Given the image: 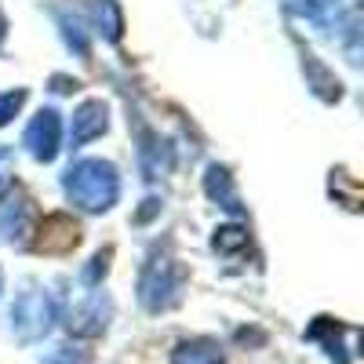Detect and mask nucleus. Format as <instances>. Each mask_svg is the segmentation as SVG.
Instances as JSON below:
<instances>
[{
  "instance_id": "1",
  "label": "nucleus",
  "mask_w": 364,
  "mask_h": 364,
  "mask_svg": "<svg viewBox=\"0 0 364 364\" xmlns=\"http://www.w3.org/2000/svg\"><path fill=\"white\" fill-rule=\"evenodd\" d=\"M63 190L66 197L80 208V211H91V215H99V211H109L120 197V175L109 161H77L66 178H63Z\"/></svg>"
},
{
  "instance_id": "2",
  "label": "nucleus",
  "mask_w": 364,
  "mask_h": 364,
  "mask_svg": "<svg viewBox=\"0 0 364 364\" xmlns=\"http://www.w3.org/2000/svg\"><path fill=\"white\" fill-rule=\"evenodd\" d=\"M186 288V269H182L168 252H154L139 273V302L149 314H164L182 299Z\"/></svg>"
},
{
  "instance_id": "3",
  "label": "nucleus",
  "mask_w": 364,
  "mask_h": 364,
  "mask_svg": "<svg viewBox=\"0 0 364 364\" xmlns=\"http://www.w3.org/2000/svg\"><path fill=\"white\" fill-rule=\"evenodd\" d=\"M58 321V306L48 291H22L11 306V331L22 343H37Z\"/></svg>"
},
{
  "instance_id": "4",
  "label": "nucleus",
  "mask_w": 364,
  "mask_h": 364,
  "mask_svg": "<svg viewBox=\"0 0 364 364\" xmlns=\"http://www.w3.org/2000/svg\"><path fill=\"white\" fill-rule=\"evenodd\" d=\"M22 142H26L29 154H33V161H41V164L55 161L58 146H63V120H58V113L55 109H41L33 120H29Z\"/></svg>"
},
{
  "instance_id": "5",
  "label": "nucleus",
  "mask_w": 364,
  "mask_h": 364,
  "mask_svg": "<svg viewBox=\"0 0 364 364\" xmlns=\"http://www.w3.org/2000/svg\"><path fill=\"white\" fill-rule=\"evenodd\" d=\"M109 310H113L109 299L102 291H91L84 302L73 306L66 328L73 331V336H99V331H106V324H109Z\"/></svg>"
},
{
  "instance_id": "6",
  "label": "nucleus",
  "mask_w": 364,
  "mask_h": 364,
  "mask_svg": "<svg viewBox=\"0 0 364 364\" xmlns=\"http://www.w3.org/2000/svg\"><path fill=\"white\" fill-rule=\"evenodd\" d=\"M106 128H109V109H106V102H99V99L80 102L77 113H73V124H70V146H73V149H77V146H87L91 139L106 135Z\"/></svg>"
},
{
  "instance_id": "7",
  "label": "nucleus",
  "mask_w": 364,
  "mask_h": 364,
  "mask_svg": "<svg viewBox=\"0 0 364 364\" xmlns=\"http://www.w3.org/2000/svg\"><path fill=\"white\" fill-rule=\"evenodd\" d=\"M77 245H80V226H77L70 215H48V219L41 223V237L33 240V248H37V252H48V255L70 252V248H77Z\"/></svg>"
},
{
  "instance_id": "8",
  "label": "nucleus",
  "mask_w": 364,
  "mask_h": 364,
  "mask_svg": "<svg viewBox=\"0 0 364 364\" xmlns=\"http://www.w3.org/2000/svg\"><path fill=\"white\" fill-rule=\"evenodd\" d=\"M171 364H226V357L215 339H186L175 346Z\"/></svg>"
},
{
  "instance_id": "9",
  "label": "nucleus",
  "mask_w": 364,
  "mask_h": 364,
  "mask_svg": "<svg viewBox=\"0 0 364 364\" xmlns=\"http://www.w3.org/2000/svg\"><path fill=\"white\" fill-rule=\"evenodd\" d=\"M204 190L211 200H219L226 211H233V215H240V200H237V190H233V178L226 168H208V178H204Z\"/></svg>"
},
{
  "instance_id": "10",
  "label": "nucleus",
  "mask_w": 364,
  "mask_h": 364,
  "mask_svg": "<svg viewBox=\"0 0 364 364\" xmlns=\"http://www.w3.org/2000/svg\"><path fill=\"white\" fill-rule=\"evenodd\" d=\"M91 11H95V26H99V33H106V41H120L124 18H120L117 0H95V4H91Z\"/></svg>"
},
{
  "instance_id": "11",
  "label": "nucleus",
  "mask_w": 364,
  "mask_h": 364,
  "mask_svg": "<svg viewBox=\"0 0 364 364\" xmlns=\"http://www.w3.org/2000/svg\"><path fill=\"white\" fill-rule=\"evenodd\" d=\"M26 215H29L26 200H8L4 208H0V233H4L8 240L22 237L26 233Z\"/></svg>"
},
{
  "instance_id": "12",
  "label": "nucleus",
  "mask_w": 364,
  "mask_h": 364,
  "mask_svg": "<svg viewBox=\"0 0 364 364\" xmlns=\"http://www.w3.org/2000/svg\"><path fill=\"white\" fill-rule=\"evenodd\" d=\"M22 102H26V87H15V91H4V95H0V128L22 109Z\"/></svg>"
},
{
  "instance_id": "13",
  "label": "nucleus",
  "mask_w": 364,
  "mask_h": 364,
  "mask_svg": "<svg viewBox=\"0 0 364 364\" xmlns=\"http://www.w3.org/2000/svg\"><path fill=\"white\" fill-rule=\"evenodd\" d=\"M109 255H113V252L106 248V252H99L95 259H91V266L84 269V281H87V284H99V277H106V266H109Z\"/></svg>"
},
{
  "instance_id": "14",
  "label": "nucleus",
  "mask_w": 364,
  "mask_h": 364,
  "mask_svg": "<svg viewBox=\"0 0 364 364\" xmlns=\"http://www.w3.org/2000/svg\"><path fill=\"white\" fill-rule=\"evenodd\" d=\"M4 33H8V18L0 15V44H4Z\"/></svg>"
},
{
  "instance_id": "15",
  "label": "nucleus",
  "mask_w": 364,
  "mask_h": 364,
  "mask_svg": "<svg viewBox=\"0 0 364 364\" xmlns=\"http://www.w3.org/2000/svg\"><path fill=\"white\" fill-rule=\"evenodd\" d=\"M0 288H4V273H0Z\"/></svg>"
}]
</instances>
